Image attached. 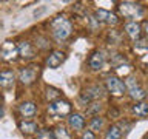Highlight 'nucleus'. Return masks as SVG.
<instances>
[{
    "label": "nucleus",
    "instance_id": "obj_18",
    "mask_svg": "<svg viewBox=\"0 0 148 139\" xmlns=\"http://www.w3.org/2000/svg\"><path fill=\"white\" fill-rule=\"evenodd\" d=\"M88 130H90L91 133H94V134L103 131L105 130V118L102 114L92 116V118L88 120Z\"/></svg>",
    "mask_w": 148,
    "mask_h": 139
},
{
    "label": "nucleus",
    "instance_id": "obj_7",
    "mask_svg": "<svg viewBox=\"0 0 148 139\" xmlns=\"http://www.w3.org/2000/svg\"><path fill=\"white\" fill-rule=\"evenodd\" d=\"M46 111H48V114L51 116V118L63 119V118H68V116L73 113V104L69 100H66L65 97H62V99L49 104Z\"/></svg>",
    "mask_w": 148,
    "mask_h": 139
},
{
    "label": "nucleus",
    "instance_id": "obj_19",
    "mask_svg": "<svg viewBox=\"0 0 148 139\" xmlns=\"http://www.w3.org/2000/svg\"><path fill=\"white\" fill-rule=\"evenodd\" d=\"M130 110H131V114L134 116V118H137V119H145L148 116V104L145 100L133 102V105H131Z\"/></svg>",
    "mask_w": 148,
    "mask_h": 139
},
{
    "label": "nucleus",
    "instance_id": "obj_21",
    "mask_svg": "<svg viewBox=\"0 0 148 139\" xmlns=\"http://www.w3.org/2000/svg\"><path fill=\"white\" fill-rule=\"evenodd\" d=\"M122 138H123V131L116 122L110 124L103 133V139H122Z\"/></svg>",
    "mask_w": 148,
    "mask_h": 139
},
{
    "label": "nucleus",
    "instance_id": "obj_13",
    "mask_svg": "<svg viewBox=\"0 0 148 139\" xmlns=\"http://www.w3.org/2000/svg\"><path fill=\"white\" fill-rule=\"evenodd\" d=\"M17 53H18V59L23 60H32L37 57V50L34 48L32 42L29 40H20L17 43Z\"/></svg>",
    "mask_w": 148,
    "mask_h": 139
},
{
    "label": "nucleus",
    "instance_id": "obj_30",
    "mask_svg": "<svg viewBox=\"0 0 148 139\" xmlns=\"http://www.w3.org/2000/svg\"><path fill=\"white\" fill-rule=\"evenodd\" d=\"M29 139H36V138H29Z\"/></svg>",
    "mask_w": 148,
    "mask_h": 139
},
{
    "label": "nucleus",
    "instance_id": "obj_29",
    "mask_svg": "<svg viewBox=\"0 0 148 139\" xmlns=\"http://www.w3.org/2000/svg\"><path fill=\"white\" fill-rule=\"evenodd\" d=\"M3 116V102H2V99H0V118Z\"/></svg>",
    "mask_w": 148,
    "mask_h": 139
},
{
    "label": "nucleus",
    "instance_id": "obj_27",
    "mask_svg": "<svg viewBox=\"0 0 148 139\" xmlns=\"http://www.w3.org/2000/svg\"><path fill=\"white\" fill-rule=\"evenodd\" d=\"M36 139H54V134H53V128L51 127H43L37 131V134L34 136Z\"/></svg>",
    "mask_w": 148,
    "mask_h": 139
},
{
    "label": "nucleus",
    "instance_id": "obj_22",
    "mask_svg": "<svg viewBox=\"0 0 148 139\" xmlns=\"http://www.w3.org/2000/svg\"><path fill=\"white\" fill-rule=\"evenodd\" d=\"M53 134H54V139H73V133L69 131L68 127H66V125H63V124L54 125Z\"/></svg>",
    "mask_w": 148,
    "mask_h": 139
},
{
    "label": "nucleus",
    "instance_id": "obj_2",
    "mask_svg": "<svg viewBox=\"0 0 148 139\" xmlns=\"http://www.w3.org/2000/svg\"><path fill=\"white\" fill-rule=\"evenodd\" d=\"M145 6L137 2H119L117 3V16L125 19V22H139V19H145Z\"/></svg>",
    "mask_w": 148,
    "mask_h": 139
},
{
    "label": "nucleus",
    "instance_id": "obj_5",
    "mask_svg": "<svg viewBox=\"0 0 148 139\" xmlns=\"http://www.w3.org/2000/svg\"><path fill=\"white\" fill-rule=\"evenodd\" d=\"M102 85L105 88V93H108V94H111L113 97H123L127 94V90H125L122 77L117 76V74H114V73L106 74Z\"/></svg>",
    "mask_w": 148,
    "mask_h": 139
},
{
    "label": "nucleus",
    "instance_id": "obj_23",
    "mask_svg": "<svg viewBox=\"0 0 148 139\" xmlns=\"http://www.w3.org/2000/svg\"><path fill=\"white\" fill-rule=\"evenodd\" d=\"M62 97H63V94L59 88H56V87H46L45 88V100L48 104H53V102L62 99Z\"/></svg>",
    "mask_w": 148,
    "mask_h": 139
},
{
    "label": "nucleus",
    "instance_id": "obj_1",
    "mask_svg": "<svg viewBox=\"0 0 148 139\" xmlns=\"http://www.w3.org/2000/svg\"><path fill=\"white\" fill-rule=\"evenodd\" d=\"M74 31L71 19L65 14H57L48 22V32L56 42H66Z\"/></svg>",
    "mask_w": 148,
    "mask_h": 139
},
{
    "label": "nucleus",
    "instance_id": "obj_3",
    "mask_svg": "<svg viewBox=\"0 0 148 139\" xmlns=\"http://www.w3.org/2000/svg\"><path fill=\"white\" fill-rule=\"evenodd\" d=\"M122 81H123L125 90H127V96L133 102H142V100L147 99V90H145V87L140 83V81L136 77V74H134V73L125 76V79H122Z\"/></svg>",
    "mask_w": 148,
    "mask_h": 139
},
{
    "label": "nucleus",
    "instance_id": "obj_17",
    "mask_svg": "<svg viewBox=\"0 0 148 139\" xmlns=\"http://www.w3.org/2000/svg\"><path fill=\"white\" fill-rule=\"evenodd\" d=\"M122 31H123V34L127 36L131 42H136V40L140 39V37H143L139 22H123Z\"/></svg>",
    "mask_w": 148,
    "mask_h": 139
},
{
    "label": "nucleus",
    "instance_id": "obj_4",
    "mask_svg": "<svg viewBox=\"0 0 148 139\" xmlns=\"http://www.w3.org/2000/svg\"><path fill=\"white\" fill-rule=\"evenodd\" d=\"M40 71L42 67L39 63H28L25 67H22L18 70L17 74V82L20 83L22 87H31L39 81L40 77Z\"/></svg>",
    "mask_w": 148,
    "mask_h": 139
},
{
    "label": "nucleus",
    "instance_id": "obj_14",
    "mask_svg": "<svg viewBox=\"0 0 148 139\" xmlns=\"http://www.w3.org/2000/svg\"><path fill=\"white\" fill-rule=\"evenodd\" d=\"M17 128L20 130V133L25 134V136L34 138L37 134V131L40 130V125L34 119H20L17 122Z\"/></svg>",
    "mask_w": 148,
    "mask_h": 139
},
{
    "label": "nucleus",
    "instance_id": "obj_6",
    "mask_svg": "<svg viewBox=\"0 0 148 139\" xmlns=\"http://www.w3.org/2000/svg\"><path fill=\"white\" fill-rule=\"evenodd\" d=\"M105 88L102 83H91V85L85 87L83 90L79 93V102L86 107L90 102H94V100H100L102 97H105Z\"/></svg>",
    "mask_w": 148,
    "mask_h": 139
},
{
    "label": "nucleus",
    "instance_id": "obj_9",
    "mask_svg": "<svg viewBox=\"0 0 148 139\" xmlns=\"http://www.w3.org/2000/svg\"><path fill=\"white\" fill-rule=\"evenodd\" d=\"M66 60V53L62 50H51L45 57V68H49V70H57L59 67H62L63 62Z\"/></svg>",
    "mask_w": 148,
    "mask_h": 139
},
{
    "label": "nucleus",
    "instance_id": "obj_12",
    "mask_svg": "<svg viewBox=\"0 0 148 139\" xmlns=\"http://www.w3.org/2000/svg\"><path fill=\"white\" fill-rule=\"evenodd\" d=\"M105 63H106V54L102 50H94L86 59V65L91 71H100L105 67Z\"/></svg>",
    "mask_w": 148,
    "mask_h": 139
},
{
    "label": "nucleus",
    "instance_id": "obj_25",
    "mask_svg": "<svg viewBox=\"0 0 148 139\" xmlns=\"http://www.w3.org/2000/svg\"><path fill=\"white\" fill-rule=\"evenodd\" d=\"M32 45H34V48L39 51V50H42V51H48L49 48H51V43H49V39L46 36H43V34H39L34 39V42H32Z\"/></svg>",
    "mask_w": 148,
    "mask_h": 139
},
{
    "label": "nucleus",
    "instance_id": "obj_26",
    "mask_svg": "<svg viewBox=\"0 0 148 139\" xmlns=\"http://www.w3.org/2000/svg\"><path fill=\"white\" fill-rule=\"evenodd\" d=\"M133 48H134V51H136V54H139V56H145V53H147V37H140L139 40H136V42H133Z\"/></svg>",
    "mask_w": 148,
    "mask_h": 139
},
{
    "label": "nucleus",
    "instance_id": "obj_11",
    "mask_svg": "<svg viewBox=\"0 0 148 139\" xmlns=\"http://www.w3.org/2000/svg\"><path fill=\"white\" fill-rule=\"evenodd\" d=\"M85 125H86V119H85V114H82V113L73 111V113L66 118V127L71 133L83 131V130H85Z\"/></svg>",
    "mask_w": 148,
    "mask_h": 139
},
{
    "label": "nucleus",
    "instance_id": "obj_10",
    "mask_svg": "<svg viewBox=\"0 0 148 139\" xmlns=\"http://www.w3.org/2000/svg\"><path fill=\"white\" fill-rule=\"evenodd\" d=\"M0 59L3 62H16L18 59L17 53V43L14 40H5L0 45Z\"/></svg>",
    "mask_w": 148,
    "mask_h": 139
},
{
    "label": "nucleus",
    "instance_id": "obj_20",
    "mask_svg": "<svg viewBox=\"0 0 148 139\" xmlns=\"http://www.w3.org/2000/svg\"><path fill=\"white\" fill-rule=\"evenodd\" d=\"M106 42H108L110 45H122L123 43V32L116 30V28H111V30L106 32Z\"/></svg>",
    "mask_w": 148,
    "mask_h": 139
},
{
    "label": "nucleus",
    "instance_id": "obj_24",
    "mask_svg": "<svg viewBox=\"0 0 148 139\" xmlns=\"http://www.w3.org/2000/svg\"><path fill=\"white\" fill-rule=\"evenodd\" d=\"M103 110V104L100 100H94V102H90L86 107H85V114L86 116H99L100 111Z\"/></svg>",
    "mask_w": 148,
    "mask_h": 139
},
{
    "label": "nucleus",
    "instance_id": "obj_28",
    "mask_svg": "<svg viewBox=\"0 0 148 139\" xmlns=\"http://www.w3.org/2000/svg\"><path fill=\"white\" fill-rule=\"evenodd\" d=\"M79 139H96V134L91 133L90 130H83V131H80V136H79Z\"/></svg>",
    "mask_w": 148,
    "mask_h": 139
},
{
    "label": "nucleus",
    "instance_id": "obj_8",
    "mask_svg": "<svg viewBox=\"0 0 148 139\" xmlns=\"http://www.w3.org/2000/svg\"><path fill=\"white\" fill-rule=\"evenodd\" d=\"M92 19L99 23H103V25H108V26H116L120 23V19L116 12H111V11H106L103 8H99V9H94L92 12Z\"/></svg>",
    "mask_w": 148,
    "mask_h": 139
},
{
    "label": "nucleus",
    "instance_id": "obj_16",
    "mask_svg": "<svg viewBox=\"0 0 148 139\" xmlns=\"http://www.w3.org/2000/svg\"><path fill=\"white\" fill-rule=\"evenodd\" d=\"M37 110L39 108H37V104L34 100H23L17 107V111L22 119H34L37 114Z\"/></svg>",
    "mask_w": 148,
    "mask_h": 139
},
{
    "label": "nucleus",
    "instance_id": "obj_15",
    "mask_svg": "<svg viewBox=\"0 0 148 139\" xmlns=\"http://www.w3.org/2000/svg\"><path fill=\"white\" fill-rule=\"evenodd\" d=\"M16 82H17V74L12 68L0 70V90H9L16 85Z\"/></svg>",
    "mask_w": 148,
    "mask_h": 139
}]
</instances>
